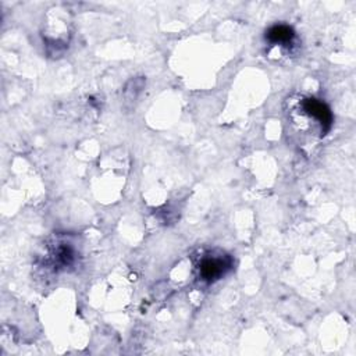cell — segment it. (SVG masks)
Masks as SVG:
<instances>
[{"label":"cell","mask_w":356,"mask_h":356,"mask_svg":"<svg viewBox=\"0 0 356 356\" xmlns=\"http://www.w3.org/2000/svg\"><path fill=\"white\" fill-rule=\"evenodd\" d=\"M295 39V31L285 24H277L273 25L266 32V40L271 44H280V46H289Z\"/></svg>","instance_id":"3"},{"label":"cell","mask_w":356,"mask_h":356,"mask_svg":"<svg viewBox=\"0 0 356 356\" xmlns=\"http://www.w3.org/2000/svg\"><path fill=\"white\" fill-rule=\"evenodd\" d=\"M300 106L307 118L313 120L321 128V134H325L331 128L332 114L324 102L314 97H307L302 102Z\"/></svg>","instance_id":"2"},{"label":"cell","mask_w":356,"mask_h":356,"mask_svg":"<svg viewBox=\"0 0 356 356\" xmlns=\"http://www.w3.org/2000/svg\"><path fill=\"white\" fill-rule=\"evenodd\" d=\"M232 266V260L227 254L204 256L199 264V275L207 282L220 280Z\"/></svg>","instance_id":"1"}]
</instances>
